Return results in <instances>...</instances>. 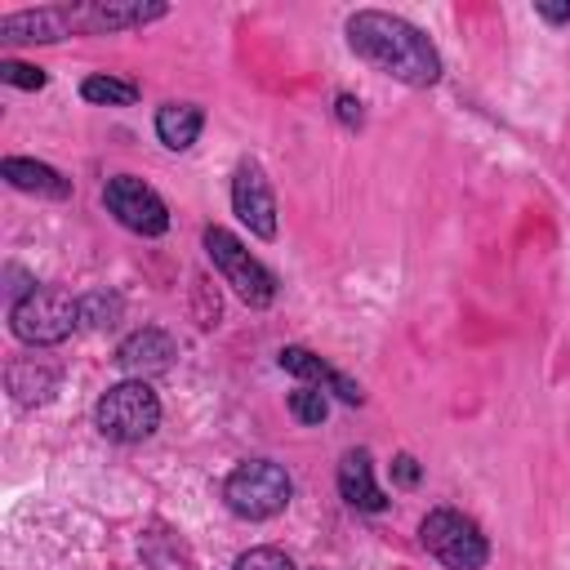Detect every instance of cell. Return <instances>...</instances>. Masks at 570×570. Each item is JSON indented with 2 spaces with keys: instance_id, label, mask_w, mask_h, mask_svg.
<instances>
[{
  "instance_id": "obj_1",
  "label": "cell",
  "mask_w": 570,
  "mask_h": 570,
  "mask_svg": "<svg viewBox=\"0 0 570 570\" xmlns=\"http://www.w3.org/2000/svg\"><path fill=\"white\" fill-rule=\"evenodd\" d=\"M347 45L356 58H365L374 71L401 80V85H414V89H428L441 80V53L436 45L405 18L396 13H383V9H356L347 18Z\"/></svg>"
},
{
  "instance_id": "obj_2",
  "label": "cell",
  "mask_w": 570,
  "mask_h": 570,
  "mask_svg": "<svg viewBox=\"0 0 570 570\" xmlns=\"http://www.w3.org/2000/svg\"><path fill=\"white\" fill-rule=\"evenodd\" d=\"M289 494H294V481L281 463L272 459H245L227 481H223V499L236 517L245 521H267L276 512L289 508Z\"/></svg>"
},
{
  "instance_id": "obj_3",
  "label": "cell",
  "mask_w": 570,
  "mask_h": 570,
  "mask_svg": "<svg viewBox=\"0 0 570 570\" xmlns=\"http://www.w3.org/2000/svg\"><path fill=\"white\" fill-rule=\"evenodd\" d=\"M94 423L107 441H147L160 423V396L147 379H125L98 396Z\"/></svg>"
},
{
  "instance_id": "obj_4",
  "label": "cell",
  "mask_w": 570,
  "mask_h": 570,
  "mask_svg": "<svg viewBox=\"0 0 570 570\" xmlns=\"http://www.w3.org/2000/svg\"><path fill=\"white\" fill-rule=\"evenodd\" d=\"M80 321V303L53 285H40V289H27L13 307H9V325L22 343L31 347H49V343H62Z\"/></svg>"
},
{
  "instance_id": "obj_5",
  "label": "cell",
  "mask_w": 570,
  "mask_h": 570,
  "mask_svg": "<svg viewBox=\"0 0 570 570\" xmlns=\"http://www.w3.org/2000/svg\"><path fill=\"white\" fill-rule=\"evenodd\" d=\"M423 548L445 566V570H481L490 557V543L481 534V525L454 508H432L419 525Z\"/></svg>"
},
{
  "instance_id": "obj_6",
  "label": "cell",
  "mask_w": 570,
  "mask_h": 570,
  "mask_svg": "<svg viewBox=\"0 0 570 570\" xmlns=\"http://www.w3.org/2000/svg\"><path fill=\"white\" fill-rule=\"evenodd\" d=\"M205 254H209V263L223 272V281L236 289L240 303L267 307V303L276 298V276H272L227 227H205Z\"/></svg>"
},
{
  "instance_id": "obj_7",
  "label": "cell",
  "mask_w": 570,
  "mask_h": 570,
  "mask_svg": "<svg viewBox=\"0 0 570 570\" xmlns=\"http://www.w3.org/2000/svg\"><path fill=\"white\" fill-rule=\"evenodd\" d=\"M102 200H107V209L116 214V223L129 227V232H138V236H160V232L169 227V209H165V200H160L142 178H134V174H116V178H107Z\"/></svg>"
},
{
  "instance_id": "obj_8",
  "label": "cell",
  "mask_w": 570,
  "mask_h": 570,
  "mask_svg": "<svg viewBox=\"0 0 570 570\" xmlns=\"http://www.w3.org/2000/svg\"><path fill=\"white\" fill-rule=\"evenodd\" d=\"M232 209H236V218H240L254 236H263V240L276 236V196H272L267 174H263L254 160H240V165H236V178H232Z\"/></svg>"
},
{
  "instance_id": "obj_9",
  "label": "cell",
  "mask_w": 570,
  "mask_h": 570,
  "mask_svg": "<svg viewBox=\"0 0 570 570\" xmlns=\"http://www.w3.org/2000/svg\"><path fill=\"white\" fill-rule=\"evenodd\" d=\"M174 356H178L174 338H169L165 330H151V325H147V330H134V334L116 347V365H120L125 374H134V379H147V374L169 370Z\"/></svg>"
},
{
  "instance_id": "obj_10",
  "label": "cell",
  "mask_w": 570,
  "mask_h": 570,
  "mask_svg": "<svg viewBox=\"0 0 570 570\" xmlns=\"http://www.w3.org/2000/svg\"><path fill=\"white\" fill-rule=\"evenodd\" d=\"M338 494L356 512H383L387 508V494L374 485V459H370V450H347L338 459Z\"/></svg>"
},
{
  "instance_id": "obj_11",
  "label": "cell",
  "mask_w": 570,
  "mask_h": 570,
  "mask_svg": "<svg viewBox=\"0 0 570 570\" xmlns=\"http://www.w3.org/2000/svg\"><path fill=\"white\" fill-rule=\"evenodd\" d=\"M281 370H289V374H298L303 383H312V387H330L338 401H347V405H361V387L347 379V374H338V370H330L316 352H307V347H281Z\"/></svg>"
},
{
  "instance_id": "obj_12",
  "label": "cell",
  "mask_w": 570,
  "mask_h": 570,
  "mask_svg": "<svg viewBox=\"0 0 570 570\" xmlns=\"http://www.w3.org/2000/svg\"><path fill=\"white\" fill-rule=\"evenodd\" d=\"M71 22L76 18L67 9H27V13H4L0 18V36L9 45H18V40H62Z\"/></svg>"
},
{
  "instance_id": "obj_13",
  "label": "cell",
  "mask_w": 570,
  "mask_h": 570,
  "mask_svg": "<svg viewBox=\"0 0 570 570\" xmlns=\"http://www.w3.org/2000/svg\"><path fill=\"white\" fill-rule=\"evenodd\" d=\"M0 174L18 187V191H36V196H49V200H62V196H71V183L58 174V169H49V165H40V160H22V156H9L4 165H0Z\"/></svg>"
},
{
  "instance_id": "obj_14",
  "label": "cell",
  "mask_w": 570,
  "mask_h": 570,
  "mask_svg": "<svg viewBox=\"0 0 570 570\" xmlns=\"http://www.w3.org/2000/svg\"><path fill=\"white\" fill-rule=\"evenodd\" d=\"M200 125H205V116H200L196 102H165V107L156 111V138H160L169 151H187V147L200 138Z\"/></svg>"
},
{
  "instance_id": "obj_15",
  "label": "cell",
  "mask_w": 570,
  "mask_h": 570,
  "mask_svg": "<svg viewBox=\"0 0 570 570\" xmlns=\"http://www.w3.org/2000/svg\"><path fill=\"white\" fill-rule=\"evenodd\" d=\"M151 18H165V4H120V0H107V4H89L85 9V22L94 31H120V27H142Z\"/></svg>"
},
{
  "instance_id": "obj_16",
  "label": "cell",
  "mask_w": 570,
  "mask_h": 570,
  "mask_svg": "<svg viewBox=\"0 0 570 570\" xmlns=\"http://www.w3.org/2000/svg\"><path fill=\"white\" fill-rule=\"evenodd\" d=\"M80 94H85L89 102H102V107H129V102L138 98V85L116 80V76H89V80L80 85Z\"/></svg>"
},
{
  "instance_id": "obj_17",
  "label": "cell",
  "mask_w": 570,
  "mask_h": 570,
  "mask_svg": "<svg viewBox=\"0 0 570 570\" xmlns=\"http://www.w3.org/2000/svg\"><path fill=\"white\" fill-rule=\"evenodd\" d=\"M289 414H294L298 423H321V419L330 414V401H325V392H321V387L303 383V387H294V392H289Z\"/></svg>"
},
{
  "instance_id": "obj_18",
  "label": "cell",
  "mask_w": 570,
  "mask_h": 570,
  "mask_svg": "<svg viewBox=\"0 0 570 570\" xmlns=\"http://www.w3.org/2000/svg\"><path fill=\"white\" fill-rule=\"evenodd\" d=\"M232 570H294V561L285 552H276V548H249V552L236 557Z\"/></svg>"
},
{
  "instance_id": "obj_19",
  "label": "cell",
  "mask_w": 570,
  "mask_h": 570,
  "mask_svg": "<svg viewBox=\"0 0 570 570\" xmlns=\"http://www.w3.org/2000/svg\"><path fill=\"white\" fill-rule=\"evenodd\" d=\"M116 312H120V303H116V298H102V294L80 298V321H94V325H116Z\"/></svg>"
},
{
  "instance_id": "obj_20",
  "label": "cell",
  "mask_w": 570,
  "mask_h": 570,
  "mask_svg": "<svg viewBox=\"0 0 570 570\" xmlns=\"http://www.w3.org/2000/svg\"><path fill=\"white\" fill-rule=\"evenodd\" d=\"M0 80L4 85H18V89H40L45 85V71L40 67H27V62H0Z\"/></svg>"
},
{
  "instance_id": "obj_21",
  "label": "cell",
  "mask_w": 570,
  "mask_h": 570,
  "mask_svg": "<svg viewBox=\"0 0 570 570\" xmlns=\"http://www.w3.org/2000/svg\"><path fill=\"white\" fill-rule=\"evenodd\" d=\"M392 476H396L401 485H414V481H419V463H414V454H396V463H392Z\"/></svg>"
},
{
  "instance_id": "obj_22",
  "label": "cell",
  "mask_w": 570,
  "mask_h": 570,
  "mask_svg": "<svg viewBox=\"0 0 570 570\" xmlns=\"http://www.w3.org/2000/svg\"><path fill=\"white\" fill-rule=\"evenodd\" d=\"M534 13H539L543 22H552V27L570 22V4H534Z\"/></svg>"
},
{
  "instance_id": "obj_23",
  "label": "cell",
  "mask_w": 570,
  "mask_h": 570,
  "mask_svg": "<svg viewBox=\"0 0 570 570\" xmlns=\"http://www.w3.org/2000/svg\"><path fill=\"white\" fill-rule=\"evenodd\" d=\"M338 120L343 125H361V102L347 98V94H338Z\"/></svg>"
}]
</instances>
